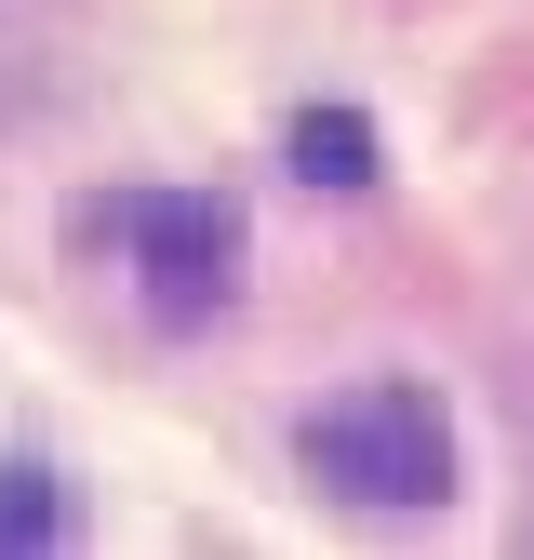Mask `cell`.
Returning <instances> with one entry per match:
<instances>
[{
    "label": "cell",
    "instance_id": "obj_2",
    "mask_svg": "<svg viewBox=\"0 0 534 560\" xmlns=\"http://www.w3.org/2000/svg\"><path fill=\"white\" fill-rule=\"evenodd\" d=\"M120 241H134V280H148V307H161L174 334H187V320H214V307H228V280H241V214H228L214 187L134 200Z\"/></svg>",
    "mask_w": 534,
    "mask_h": 560
},
{
    "label": "cell",
    "instance_id": "obj_4",
    "mask_svg": "<svg viewBox=\"0 0 534 560\" xmlns=\"http://www.w3.org/2000/svg\"><path fill=\"white\" fill-rule=\"evenodd\" d=\"M54 534H67L54 467H0V547H54Z\"/></svg>",
    "mask_w": 534,
    "mask_h": 560
},
{
    "label": "cell",
    "instance_id": "obj_1",
    "mask_svg": "<svg viewBox=\"0 0 534 560\" xmlns=\"http://www.w3.org/2000/svg\"><path fill=\"white\" fill-rule=\"evenodd\" d=\"M294 454H307L321 494H348V508H441V494H454V428H441V400L400 387V374L321 400Z\"/></svg>",
    "mask_w": 534,
    "mask_h": 560
},
{
    "label": "cell",
    "instance_id": "obj_3",
    "mask_svg": "<svg viewBox=\"0 0 534 560\" xmlns=\"http://www.w3.org/2000/svg\"><path fill=\"white\" fill-rule=\"evenodd\" d=\"M294 174H321V187H374V120H361V107H307V120H294Z\"/></svg>",
    "mask_w": 534,
    "mask_h": 560
}]
</instances>
